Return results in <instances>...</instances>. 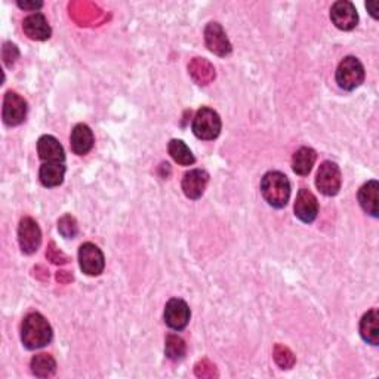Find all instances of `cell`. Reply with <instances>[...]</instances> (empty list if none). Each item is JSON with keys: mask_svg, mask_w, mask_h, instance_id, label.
<instances>
[{"mask_svg": "<svg viewBox=\"0 0 379 379\" xmlns=\"http://www.w3.org/2000/svg\"><path fill=\"white\" fill-rule=\"evenodd\" d=\"M331 20L339 30L350 31L358 23V13L356 6L348 0H339L331 9Z\"/></svg>", "mask_w": 379, "mask_h": 379, "instance_id": "8fae6325", "label": "cell"}, {"mask_svg": "<svg viewBox=\"0 0 379 379\" xmlns=\"http://www.w3.org/2000/svg\"><path fill=\"white\" fill-rule=\"evenodd\" d=\"M366 8L370 11V15L373 16V18L376 20L378 18V2H369L368 5H366Z\"/></svg>", "mask_w": 379, "mask_h": 379, "instance_id": "4316f807", "label": "cell"}, {"mask_svg": "<svg viewBox=\"0 0 379 379\" xmlns=\"http://www.w3.org/2000/svg\"><path fill=\"white\" fill-rule=\"evenodd\" d=\"M365 80V67L356 57H346L336 68V83L344 91H354Z\"/></svg>", "mask_w": 379, "mask_h": 379, "instance_id": "3957f363", "label": "cell"}, {"mask_svg": "<svg viewBox=\"0 0 379 379\" xmlns=\"http://www.w3.org/2000/svg\"><path fill=\"white\" fill-rule=\"evenodd\" d=\"M167 150L170 158L181 166H190L196 162L192 150H190L187 144L182 143L181 140H172L167 145Z\"/></svg>", "mask_w": 379, "mask_h": 379, "instance_id": "7402d4cb", "label": "cell"}, {"mask_svg": "<svg viewBox=\"0 0 379 379\" xmlns=\"http://www.w3.org/2000/svg\"><path fill=\"white\" fill-rule=\"evenodd\" d=\"M378 193H379V184L375 180L366 182L358 192V203L361 206V209L373 218L378 216V199H379Z\"/></svg>", "mask_w": 379, "mask_h": 379, "instance_id": "e0dca14e", "label": "cell"}, {"mask_svg": "<svg viewBox=\"0 0 379 379\" xmlns=\"http://www.w3.org/2000/svg\"><path fill=\"white\" fill-rule=\"evenodd\" d=\"M18 6L24 11H36L43 6L42 2H18Z\"/></svg>", "mask_w": 379, "mask_h": 379, "instance_id": "484cf974", "label": "cell"}, {"mask_svg": "<svg viewBox=\"0 0 379 379\" xmlns=\"http://www.w3.org/2000/svg\"><path fill=\"white\" fill-rule=\"evenodd\" d=\"M18 242L21 251L27 255L38 252L42 243V231L38 226V222L33 218H23L18 227Z\"/></svg>", "mask_w": 379, "mask_h": 379, "instance_id": "ba28073f", "label": "cell"}, {"mask_svg": "<svg viewBox=\"0 0 379 379\" xmlns=\"http://www.w3.org/2000/svg\"><path fill=\"white\" fill-rule=\"evenodd\" d=\"M204 42L211 53H214L218 57H227L233 50V46L227 38V33L224 31V28L218 23H209L206 26Z\"/></svg>", "mask_w": 379, "mask_h": 379, "instance_id": "9c48e42d", "label": "cell"}, {"mask_svg": "<svg viewBox=\"0 0 379 379\" xmlns=\"http://www.w3.org/2000/svg\"><path fill=\"white\" fill-rule=\"evenodd\" d=\"M30 368L33 375L39 378H49L57 370V361L50 354H38L31 358Z\"/></svg>", "mask_w": 379, "mask_h": 379, "instance_id": "44dd1931", "label": "cell"}, {"mask_svg": "<svg viewBox=\"0 0 379 379\" xmlns=\"http://www.w3.org/2000/svg\"><path fill=\"white\" fill-rule=\"evenodd\" d=\"M39 158L45 163H64L65 153L60 141L53 135H43L38 141Z\"/></svg>", "mask_w": 379, "mask_h": 379, "instance_id": "5bb4252c", "label": "cell"}, {"mask_svg": "<svg viewBox=\"0 0 379 379\" xmlns=\"http://www.w3.org/2000/svg\"><path fill=\"white\" fill-rule=\"evenodd\" d=\"M221 117L209 107H202L197 111L192 125L194 135L199 140L204 141H212L215 138H218V135L221 133Z\"/></svg>", "mask_w": 379, "mask_h": 379, "instance_id": "277c9868", "label": "cell"}, {"mask_svg": "<svg viewBox=\"0 0 379 379\" xmlns=\"http://www.w3.org/2000/svg\"><path fill=\"white\" fill-rule=\"evenodd\" d=\"M23 30L27 34V38L38 42L48 40L50 38V34H53V30H50V26L45 18V15L39 12L27 16L23 21Z\"/></svg>", "mask_w": 379, "mask_h": 379, "instance_id": "9a60e30c", "label": "cell"}, {"mask_svg": "<svg viewBox=\"0 0 379 379\" xmlns=\"http://www.w3.org/2000/svg\"><path fill=\"white\" fill-rule=\"evenodd\" d=\"M190 316V307L180 298H172L165 307V323L174 331L185 329Z\"/></svg>", "mask_w": 379, "mask_h": 379, "instance_id": "30bf717a", "label": "cell"}, {"mask_svg": "<svg viewBox=\"0 0 379 379\" xmlns=\"http://www.w3.org/2000/svg\"><path fill=\"white\" fill-rule=\"evenodd\" d=\"M80 270L88 275H99L104 271L106 258L98 246L94 243H83L79 249Z\"/></svg>", "mask_w": 379, "mask_h": 379, "instance_id": "8992f818", "label": "cell"}, {"mask_svg": "<svg viewBox=\"0 0 379 379\" xmlns=\"http://www.w3.org/2000/svg\"><path fill=\"white\" fill-rule=\"evenodd\" d=\"M21 341L27 350H39L53 341V327L39 313H30L21 326Z\"/></svg>", "mask_w": 379, "mask_h": 379, "instance_id": "6da1fadb", "label": "cell"}, {"mask_svg": "<svg viewBox=\"0 0 379 379\" xmlns=\"http://www.w3.org/2000/svg\"><path fill=\"white\" fill-rule=\"evenodd\" d=\"M360 335L370 346L379 344V314L376 309H370L360 322Z\"/></svg>", "mask_w": 379, "mask_h": 379, "instance_id": "d6986e66", "label": "cell"}, {"mask_svg": "<svg viewBox=\"0 0 379 379\" xmlns=\"http://www.w3.org/2000/svg\"><path fill=\"white\" fill-rule=\"evenodd\" d=\"M316 159H317V154L313 148L301 147L294 154V158H292V169H294L297 175L305 177L309 174V172H312V169L316 163Z\"/></svg>", "mask_w": 379, "mask_h": 379, "instance_id": "ac0fdd59", "label": "cell"}, {"mask_svg": "<svg viewBox=\"0 0 379 379\" xmlns=\"http://www.w3.org/2000/svg\"><path fill=\"white\" fill-rule=\"evenodd\" d=\"M4 62L6 67H12L16 61V58H18L20 53H18V49H16L15 45L12 43H5L4 45Z\"/></svg>", "mask_w": 379, "mask_h": 379, "instance_id": "d4e9b609", "label": "cell"}, {"mask_svg": "<svg viewBox=\"0 0 379 379\" xmlns=\"http://www.w3.org/2000/svg\"><path fill=\"white\" fill-rule=\"evenodd\" d=\"M58 230L65 238H73L77 236V222L72 215H64L58 221Z\"/></svg>", "mask_w": 379, "mask_h": 379, "instance_id": "cb8c5ba5", "label": "cell"}, {"mask_svg": "<svg viewBox=\"0 0 379 379\" xmlns=\"http://www.w3.org/2000/svg\"><path fill=\"white\" fill-rule=\"evenodd\" d=\"M342 177L339 166L334 162H323L317 170L316 185L319 192L324 196H336L341 190Z\"/></svg>", "mask_w": 379, "mask_h": 379, "instance_id": "5b68a950", "label": "cell"}, {"mask_svg": "<svg viewBox=\"0 0 379 379\" xmlns=\"http://www.w3.org/2000/svg\"><path fill=\"white\" fill-rule=\"evenodd\" d=\"M26 116H27V102L24 101V98L12 91L6 92L2 110L4 122L8 126H18L24 122Z\"/></svg>", "mask_w": 379, "mask_h": 379, "instance_id": "52a82bcc", "label": "cell"}, {"mask_svg": "<svg viewBox=\"0 0 379 379\" xmlns=\"http://www.w3.org/2000/svg\"><path fill=\"white\" fill-rule=\"evenodd\" d=\"M70 143H72V150L75 154H77V156H86V154L92 150L94 143H95L92 129L84 123L76 125L72 131Z\"/></svg>", "mask_w": 379, "mask_h": 379, "instance_id": "2e32d148", "label": "cell"}, {"mask_svg": "<svg viewBox=\"0 0 379 379\" xmlns=\"http://www.w3.org/2000/svg\"><path fill=\"white\" fill-rule=\"evenodd\" d=\"M187 353V346L181 336L178 335H169L166 338L165 354L170 360H181Z\"/></svg>", "mask_w": 379, "mask_h": 379, "instance_id": "603a6c76", "label": "cell"}, {"mask_svg": "<svg viewBox=\"0 0 379 379\" xmlns=\"http://www.w3.org/2000/svg\"><path fill=\"white\" fill-rule=\"evenodd\" d=\"M261 193L270 206L282 209L290 197V182L279 170L267 172L261 181Z\"/></svg>", "mask_w": 379, "mask_h": 379, "instance_id": "7a4b0ae2", "label": "cell"}, {"mask_svg": "<svg viewBox=\"0 0 379 379\" xmlns=\"http://www.w3.org/2000/svg\"><path fill=\"white\" fill-rule=\"evenodd\" d=\"M208 182H209L208 172L203 169H193L187 172L182 178V192L188 199L197 200L203 196Z\"/></svg>", "mask_w": 379, "mask_h": 379, "instance_id": "7c38bea8", "label": "cell"}, {"mask_svg": "<svg viewBox=\"0 0 379 379\" xmlns=\"http://www.w3.org/2000/svg\"><path fill=\"white\" fill-rule=\"evenodd\" d=\"M65 175V166L64 163H43L39 172L40 182L48 187H58L62 184Z\"/></svg>", "mask_w": 379, "mask_h": 379, "instance_id": "ffe728a7", "label": "cell"}, {"mask_svg": "<svg viewBox=\"0 0 379 379\" xmlns=\"http://www.w3.org/2000/svg\"><path fill=\"white\" fill-rule=\"evenodd\" d=\"M295 215L305 224H312L319 214L317 197L307 188H301L295 202Z\"/></svg>", "mask_w": 379, "mask_h": 379, "instance_id": "4fadbf2b", "label": "cell"}]
</instances>
